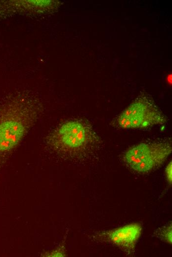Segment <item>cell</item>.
Returning a JSON list of instances; mask_svg holds the SVG:
<instances>
[{
    "mask_svg": "<svg viewBox=\"0 0 172 257\" xmlns=\"http://www.w3.org/2000/svg\"><path fill=\"white\" fill-rule=\"evenodd\" d=\"M38 112L15 107L0 112V153L16 147L36 122Z\"/></svg>",
    "mask_w": 172,
    "mask_h": 257,
    "instance_id": "cell-1",
    "label": "cell"
},
{
    "mask_svg": "<svg viewBox=\"0 0 172 257\" xmlns=\"http://www.w3.org/2000/svg\"><path fill=\"white\" fill-rule=\"evenodd\" d=\"M171 151V146L167 142L141 143L128 149L124 160L133 170L146 172L161 165Z\"/></svg>",
    "mask_w": 172,
    "mask_h": 257,
    "instance_id": "cell-2",
    "label": "cell"
},
{
    "mask_svg": "<svg viewBox=\"0 0 172 257\" xmlns=\"http://www.w3.org/2000/svg\"><path fill=\"white\" fill-rule=\"evenodd\" d=\"M172 224L168 223L158 228L154 232L155 236L169 244L172 243Z\"/></svg>",
    "mask_w": 172,
    "mask_h": 257,
    "instance_id": "cell-6",
    "label": "cell"
},
{
    "mask_svg": "<svg viewBox=\"0 0 172 257\" xmlns=\"http://www.w3.org/2000/svg\"><path fill=\"white\" fill-rule=\"evenodd\" d=\"M166 119L150 101L139 99L131 104L119 116L117 122L122 128H142L162 125Z\"/></svg>",
    "mask_w": 172,
    "mask_h": 257,
    "instance_id": "cell-4",
    "label": "cell"
},
{
    "mask_svg": "<svg viewBox=\"0 0 172 257\" xmlns=\"http://www.w3.org/2000/svg\"><path fill=\"white\" fill-rule=\"evenodd\" d=\"M95 134L91 127L83 121H67L47 137L52 146L67 150L81 149L91 143Z\"/></svg>",
    "mask_w": 172,
    "mask_h": 257,
    "instance_id": "cell-3",
    "label": "cell"
},
{
    "mask_svg": "<svg viewBox=\"0 0 172 257\" xmlns=\"http://www.w3.org/2000/svg\"><path fill=\"white\" fill-rule=\"evenodd\" d=\"M172 162L169 163L168 165L167 166L165 170V173L166 176L167 177V181H168L169 183L171 184H172Z\"/></svg>",
    "mask_w": 172,
    "mask_h": 257,
    "instance_id": "cell-7",
    "label": "cell"
},
{
    "mask_svg": "<svg viewBox=\"0 0 172 257\" xmlns=\"http://www.w3.org/2000/svg\"><path fill=\"white\" fill-rule=\"evenodd\" d=\"M141 232V225L133 223L108 231L105 235L111 243L129 254L134 251Z\"/></svg>",
    "mask_w": 172,
    "mask_h": 257,
    "instance_id": "cell-5",
    "label": "cell"
}]
</instances>
